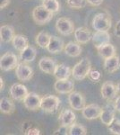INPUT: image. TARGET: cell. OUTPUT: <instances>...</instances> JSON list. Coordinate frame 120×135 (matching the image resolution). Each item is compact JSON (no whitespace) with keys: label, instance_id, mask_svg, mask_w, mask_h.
Listing matches in <instances>:
<instances>
[{"label":"cell","instance_id":"6da1fadb","mask_svg":"<svg viewBox=\"0 0 120 135\" xmlns=\"http://www.w3.org/2000/svg\"><path fill=\"white\" fill-rule=\"evenodd\" d=\"M91 69V64L88 58H84L75 65L72 69V75L74 78L77 81L84 80L85 78L88 77Z\"/></svg>","mask_w":120,"mask_h":135},{"label":"cell","instance_id":"7a4b0ae2","mask_svg":"<svg viewBox=\"0 0 120 135\" xmlns=\"http://www.w3.org/2000/svg\"><path fill=\"white\" fill-rule=\"evenodd\" d=\"M54 14L49 11L45 6H39L32 11V18L34 22L39 25H43L49 23L52 20Z\"/></svg>","mask_w":120,"mask_h":135},{"label":"cell","instance_id":"3957f363","mask_svg":"<svg viewBox=\"0 0 120 135\" xmlns=\"http://www.w3.org/2000/svg\"><path fill=\"white\" fill-rule=\"evenodd\" d=\"M91 25L95 31H108L112 25L109 15L106 13L96 14L91 22Z\"/></svg>","mask_w":120,"mask_h":135},{"label":"cell","instance_id":"277c9868","mask_svg":"<svg viewBox=\"0 0 120 135\" xmlns=\"http://www.w3.org/2000/svg\"><path fill=\"white\" fill-rule=\"evenodd\" d=\"M60 104V99L56 95H47L41 97L40 103V109L46 113L52 114L55 113L58 109Z\"/></svg>","mask_w":120,"mask_h":135},{"label":"cell","instance_id":"5b68a950","mask_svg":"<svg viewBox=\"0 0 120 135\" xmlns=\"http://www.w3.org/2000/svg\"><path fill=\"white\" fill-rule=\"evenodd\" d=\"M19 64L18 58L11 51L6 52L0 59V69L3 71H9L14 69Z\"/></svg>","mask_w":120,"mask_h":135},{"label":"cell","instance_id":"8992f818","mask_svg":"<svg viewBox=\"0 0 120 135\" xmlns=\"http://www.w3.org/2000/svg\"><path fill=\"white\" fill-rule=\"evenodd\" d=\"M56 29L62 35L68 36L75 32V25L70 19L66 17H60L56 22Z\"/></svg>","mask_w":120,"mask_h":135},{"label":"cell","instance_id":"52a82bcc","mask_svg":"<svg viewBox=\"0 0 120 135\" xmlns=\"http://www.w3.org/2000/svg\"><path fill=\"white\" fill-rule=\"evenodd\" d=\"M100 93L104 99L107 100L108 102H111L112 100L117 98V86L111 81H106L102 84Z\"/></svg>","mask_w":120,"mask_h":135},{"label":"cell","instance_id":"ba28073f","mask_svg":"<svg viewBox=\"0 0 120 135\" xmlns=\"http://www.w3.org/2000/svg\"><path fill=\"white\" fill-rule=\"evenodd\" d=\"M15 75L20 81L27 82L33 76V70L29 65L26 64V62H22L15 68Z\"/></svg>","mask_w":120,"mask_h":135},{"label":"cell","instance_id":"9c48e42d","mask_svg":"<svg viewBox=\"0 0 120 135\" xmlns=\"http://www.w3.org/2000/svg\"><path fill=\"white\" fill-rule=\"evenodd\" d=\"M68 103L71 108L75 111H82L85 107V98L82 94L73 91L68 95Z\"/></svg>","mask_w":120,"mask_h":135},{"label":"cell","instance_id":"30bf717a","mask_svg":"<svg viewBox=\"0 0 120 135\" xmlns=\"http://www.w3.org/2000/svg\"><path fill=\"white\" fill-rule=\"evenodd\" d=\"M41 97L38 94L34 92H30L23 99V104L28 110L30 111H37L40 108Z\"/></svg>","mask_w":120,"mask_h":135},{"label":"cell","instance_id":"8fae6325","mask_svg":"<svg viewBox=\"0 0 120 135\" xmlns=\"http://www.w3.org/2000/svg\"><path fill=\"white\" fill-rule=\"evenodd\" d=\"M115 111L116 109H115L114 104H112L108 103V104H107L106 106H104V107L102 108L100 119L103 124H105L106 126H108L109 124H111V123L116 119Z\"/></svg>","mask_w":120,"mask_h":135},{"label":"cell","instance_id":"7c38bea8","mask_svg":"<svg viewBox=\"0 0 120 135\" xmlns=\"http://www.w3.org/2000/svg\"><path fill=\"white\" fill-rule=\"evenodd\" d=\"M102 108L97 104H90L85 105V107L82 110V114L87 120H95L100 118L101 114Z\"/></svg>","mask_w":120,"mask_h":135},{"label":"cell","instance_id":"4fadbf2b","mask_svg":"<svg viewBox=\"0 0 120 135\" xmlns=\"http://www.w3.org/2000/svg\"><path fill=\"white\" fill-rule=\"evenodd\" d=\"M28 90L25 86L20 83H15L9 89V94L14 100L16 101H23L25 97L28 95Z\"/></svg>","mask_w":120,"mask_h":135},{"label":"cell","instance_id":"5bb4252c","mask_svg":"<svg viewBox=\"0 0 120 135\" xmlns=\"http://www.w3.org/2000/svg\"><path fill=\"white\" fill-rule=\"evenodd\" d=\"M54 88L58 94H63V95H66V94H70L74 91L75 88V83L74 81L69 79H62V80H56L54 84Z\"/></svg>","mask_w":120,"mask_h":135},{"label":"cell","instance_id":"9a60e30c","mask_svg":"<svg viewBox=\"0 0 120 135\" xmlns=\"http://www.w3.org/2000/svg\"><path fill=\"white\" fill-rule=\"evenodd\" d=\"M75 120L76 115L74 113V111L71 109L62 110L59 114V116H58V122H59L60 124L68 126V127H70L73 123H75Z\"/></svg>","mask_w":120,"mask_h":135},{"label":"cell","instance_id":"2e32d148","mask_svg":"<svg viewBox=\"0 0 120 135\" xmlns=\"http://www.w3.org/2000/svg\"><path fill=\"white\" fill-rule=\"evenodd\" d=\"M110 34L108 31H96L92 35V42L95 48H99L110 42Z\"/></svg>","mask_w":120,"mask_h":135},{"label":"cell","instance_id":"e0dca14e","mask_svg":"<svg viewBox=\"0 0 120 135\" xmlns=\"http://www.w3.org/2000/svg\"><path fill=\"white\" fill-rule=\"evenodd\" d=\"M74 35H75V41L80 44L88 43L92 39L91 31L85 27H79L77 29H75Z\"/></svg>","mask_w":120,"mask_h":135},{"label":"cell","instance_id":"ac0fdd59","mask_svg":"<svg viewBox=\"0 0 120 135\" xmlns=\"http://www.w3.org/2000/svg\"><path fill=\"white\" fill-rule=\"evenodd\" d=\"M56 65L58 64L55 60L49 57H43L39 61V68L40 70L47 74H53Z\"/></svg>","mask_w":120,"mask_h":135},{"label":"cell","instance_id":"d6986e66","mask_svg":"<svg viewBox=\"0 0 120 135\" xmlns=\"http://www.w3.org/2000/svg\"><path fill=\"white\" fill-rule=\"evenodd\" d=\"M65 49V44L62 39H60L58 36H51L50 42L47 47L48 51L52 54L60 53Z\"/></svg>","mask_w":120,"mask_h":135},{"label":"cell","instance_id":"ffe728a7","mask_svg":"<svg viewBox=\"0 0 120 135\" xmlns=\"http://www.w3.org/2000/svg\"><path fill=\"white\" fill-rule=\"evenodd\" d=\"M104 69L108 73H114L120 69V57L115 55L105 59L103 63Z\"/></svg>","mask_w":120,"mask_h":135},{"label":"cell","instance_id":"44dd1931","mask_svg":"<svg viewBox=\"0 0 120 135\" xmlns=\"http://www.w3.org/2000/svg\"><path fill=\"white\" fill-rule=\"evenodd\" d=\"M14 35V29L13 26L8 25L1 26V28H0V39H1L2 42L8 43L12 42Z\"/></svg>","mask_w":120,"mask_h":135},{"label":"cell","instance_id":"7402d4cb","mask_svg":"<svg viewBox=\"0 0 120 135\" xmlns=\"http://www.w3.org/2000/svg\"><path fill=\"white\" fill-rule=\"evenodd\" d=\"M71 69L68 66L65 64H58L55 69L53 75L56 78V80H62V79H68L71 75Z\"/></svg>","mask_w":120,"mask_h":135},{"label":"cell","instance_id":"603a6c76","mask_svg":"<svg viewBox=\"0 0 120 135\" xmlns=\"http://www.w3.org/2000/svg\"><path fill=\"white\" fill-rule=\"evenodd\" d=\"M37 57V50L35 47L28 45L25 49L20 51V60H23V62H32Z\"/></svg>","mask_w":120,"mask_h":135},{"label":"cell","instance_id":"cb8c5ba5","mask_svg":"<svg viewBox=\"0 0 120 135\" xmlns=\"http://www.w3.org/2000/svg\"><path fill=\"white\" fill-rule=\"evenodd\" d=\"M82 47H81L80 43H76L74 42H69L66 45H65L64 51L67 56L72 58L79 57L82 53Z\"/></svg>","mask_w":120,"mask_h":135},{"label":"cell","instance_id":"d4e9b609","mask_svg":"<svg viewBox=\"0 0 120 135\" xmlns=\"http://www.w3.org/2000/svg\"><path fill=\"white\" fill-rule=\"evenodd\" d=\"M97 50L99 52V55L101 58H103L104 60L116 55V48L110 42L106 43V44L97 48Z\"/></svg>","mask_w":120,"mask_h":135},{"label":"cell","instance_id":"484cf974","mask_svg":"<svg viewBox=\"0 0 120 135\" xmlns=\"http://www.w3.org/2000/svg\"><path fill=\"white\" fill-rule=\"evenodd\" d=\"M14 103L7 97H2L0 99V111L5 114H11L14 112Z\"/></svg>","mask_w":120,"mask_h":135},{"label":"cell","instance_id":"4316f807","mask_svg":"<svg viewBox=\"0 0 120 135\" xmlns=\"http://www.w3.org/2000/svg\"><path fill=\"white\" fill-rule=\"evenodd\" d=\"M12 43L15 50H17L18 51H22L29 45V41L26 38V36L23 35V34H15L12 41Z\"/></svg>","mask_w":120,"mask_h":135},{"label":"cell","instance_id":"83f0119b","mask_svg":"<svg viewBox=\"0 0 120 135\" xmlns=\"http://www.w3.org/2000/svg\"><path fill=\"white\" fill-rule=\"evenodd\" d=\"M50 39H51V35L47 32L42 31L39 32L38 35L36 36V43L42 49H47L50 42Z\"/></svg>","mask_w":120,"mask_h":135},{"label":"cell","instance_id":"f1b7e54d","mask_svg":"<svg viewBox=\"0 0 120 135\" xmlns=\"http://www.w3.org/2000/svg\"><path fill=\"white\" fill-rule=\"evenodd\" d=\"M42 6L53 14H56L60 11V4L58 0H43Z\"/></svg>","mask_w":120,"mask_h":135},{"label":"cell","instance_id":"f546056e","mask_svg":"<svg viewBox=\"0 0 120 135\" xmlns=\"http://www.w3.org/2000/svg\"><path fill=\"white\" fill-rule=\"evenodd\" d=\"M69 134L70 135H86L87 130L84 125L80 123H73L69 127Z\"/></svg>","mask_w":120,"mask_h":135},{"label":"cell","instance_id":"4dcf8cb0","mask_svg":"<svg viewBox=\"0 0 120 135\" xmlns=\"http://www.w3.org/2000/svg\"><path fill=\"white\" fill-rule=\"evenodd\" d=\"M86 2L85 0H67L66 3L67 6L70 8L73 9H81V8L84 7L86 6Z\"/></svg>","mask_w":120,"mask_h":135},{"label":"cell","instance_id":"1f68e13d","mask_svg":"<svg viewBox=\"0 0 120 135\" xmlns=\"http://www.w3.org/2000/svg\"><path fill=\"white\" fill-rule=\"evenodd\" d=\"M108 129L111 133L116 135H120V120L115 119L111 123V124L108 126Z\"/></svg>","mask_w":120,"mask_h":135},{"label":"cell","instance_id":"d6a6232c","mask_svg":"<svg viewBox=\"0 0 120 135\" xmlns=\"http://www.w3.org/2000/svg\"><path fill=\"white\" fill-rule=\"evenodd\" d=\"M100 72L99 70H96V69H91L90 73H89L88 78H90L91 81L97 82L100 79Z\"/></svg>","mask_w":120,"mask_h":135},{"label":"cell","instance_id":"836d02e7","mask_svg":"<svg viewBox=\"0 0 120 135\" xmlns=\"http://www.w3.org/2000/svg\"><path fill=\"white\" fill-rule=\"evenodd\" d=\"M54 134H63V135L69 134V127L68 126L61 125L56 132H54Z\"/></svg>","mask_w":120,"mask_h":135},{"label":"cell","instance_id":"e575fe53","mask_svg":"<svg viewBox=\"0 0 120 135\" xmlns=\"http://www.w3.org/2000/svg\"><path fill=\"white\" fill-rule=\"evenodd\" d=\"M24 133L27 135H39V134H40V131L39 129H37V128L32 127V128H30L29 130L26 131Z\"/></svg>","mask_w":120,"mask_h":135},{"label":"cell","instance_id":"d590c367","mask_svg":"<svg viewBox=\"0 0 120 135\" xmlns=\"http://www.w3.org/2000/svg\"><path fill=\"white\" fill-rule=\"evenodd\" d=\"M86 1L93 6H99L103 3V0H86Z\"/></svg>","mask_w":120,"mask_h":135},{"label":"cell","instance_id":"8d00e7d4","mask_svg":"<svg viewBox=\"0 0 120 135\" xmlns=\"http://www.w3.org/2000/svg\"><path fill=\"white\" fill-rule=\"evenodd\" d=\"M114 106H115L116 111H117V112L120 113V95H119V97H117V98L115 99Z\"/></svg>","mask_w":120,"mask_h":135},{"label":"cell","instance_id":"74e56055","mask_svg":"<svg viewBox=\"0 0 120 135\" xmlns=\"http://www.w3.org/2000/svg\"><path fill=\"white\" fill-rule=\"evenodd\" d=\"M115 34L117 37L120 38V20L116 23V28H115Z\"/></svg>","mask_w":120,"mask_h":135},{"label":"cell","instance_id":"f35d334b","mask_svg":"<svg viewBox=\"0 0 120 135\" xmlns=\"http://www.w3.org/2000/svg\"><path fill=\"white\" fill-rule=\"evenodd\" d=\"M10 3V0H1V4H0V8L4 9L5 7H6Z\"/></svg>","mask_w":120,"mask_h":135},{"label":"cell","instance_id":"ab89813d","mask_svg":"<svg viewBox=\"0 0 120 135\" xmlns=\"http://www.w3.org/2000/svg\"><path fill=\"white\" fill-rule=\"evenodd\" d=\"M0 90L3 91L4 90V88H5V85H4V79L2 78V77L0 78Z\"/></svg>","mask_w":120,"mask_h":135},{"label":"cell","instance_id":"60d3db41","mask_svg":"<svg viewBox=\"0 0 120 135\" xmlns=\"http://www.w3.org/2000/svg\"><path fill=\"white\" fill-rule=\"evenodd\" d=\"M117 91H118V93H120V82L117 85Z\"/></svg>","mask_w":120,"mask_h":135},{"label":"cell","instance_id":"b9f144b4","mask_svg":"<svg viewBox=\"0 0 120 135\" xmlns=\"http://www.w3.org/2000/svg\"><path fill=\"white\" fill-rule=\"evenodd\" d=\"M41 1H43V0H41Z\"/></svg>","mask_w":120,"mask_h":135}]
</instances>
